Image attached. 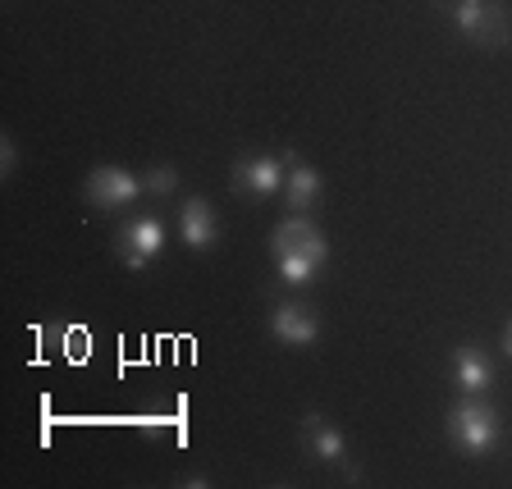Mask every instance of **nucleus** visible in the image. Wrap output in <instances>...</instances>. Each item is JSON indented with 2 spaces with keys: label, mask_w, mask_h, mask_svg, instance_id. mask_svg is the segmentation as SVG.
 I'll return each mask as SVG.
<instances>
[{
  "label": "nucleus",
  "mask_w": 512,
  "mask_h": 489,
  "mask_svg": "<svg viewBox=\"0 0 512 489\" xmlns=\"http://www.w3.org/2000/svg\"><path fill=\"white\" fill-rule=\"evenodd\" d=\"M444 435L453 439V448H458L462 458H490L503 444V421L485 398L462 394L458 403L444 412Z\"/></svg>",
  "instance_id": "f257e3e1"
},
{
  "label": "nucleus",
  "mask_w": 512,
  "mask_h": 489,
  "mask_svg": "<svg viewBox=\"0 0 512 489\" xmlns=\"http://www.w3.org/2000/svg\"><path fill=\"white\" fill-rule=\"evenodd\" d=\"M444 14L480 51H503L512 42V14L503 0H444Z\"/></svg>",
  "instance_id": "f03ea898"
},
{
  "label": "nucleus",
  "mask_w": 512,
  "mask_h": 489,
  "mask_svg": "<svg viewBox=\"0 0 512 489\" xmlns=\"http://www.w3.org/2000/svg\"><path fill=\"white\" fill-rule=\"evenodd\" d=\"M270 256H275V261H311V266L325 270V261H330V238H325V229H320L316 220H307V215H288V220H279L275 229H270Z\"/></svg>",
  "instance_id": "7ed1b4c3"
},
{
  "label": "nucleus",
  "mask_w": 512,
  "mask_h": 489,
  "mask_svg": "<svg viewBox=\"0 0 512 489\" xmlns=\"http://www.w3.org/2000/svg\"><path fill=\"white\" fill-rule=\"evenodd\" d=\"M165 252V224L160 215H133L115 229V256L124 270H147Z\"/></svg>",
  "instance_id": "20e7f679"
},
{
  "label": "nucleus",
  "mask_w": 512,
  "mask_h": 489,
  "mask_svg": "<svg viewBox=\"0 0 512 489\" xmlns=\"http://www.w3.org/2000/svg\"><path fill=\"white\" fill-rule=\"evenodd\" d=\"M284 179H288V165L279 156H238L234 170H229V188L247 202H270L284 192Z\"/></svg>",
  "instance_id": "39448f33"
},
{
  "label": "nucleus",
  "mask_w": 512,
  "mask_h": 489,
  "mask_svg": "<svg viewBox=\"0 0 512 489\" xmlns=\"http://www.w3.org/2000/svg\"><path fill=\"white\" fill-rule=\"evenodd\" d=\"M142 192L147 188H142L138 174L119 170V165H96V170L83 179V197H87V206H96V211H124L128 202H138Z\"/></svg>",
  "instance_id": "423d86ee"
},
{
  "label": "nucleus",
  "mask_w": 512,
  "mask_h": 489,
  "mask_svg": "<svg viewBox=\"0 0 512 489\" xmlns=\"http://www.w3.org/2000/svg\"><path fill=\"white\" fill-rule=\"evenodd\" d=\"M270 339L284 348H311L320 339V316L302 298H284L270 311Z\"/></svg>",
  "instance_id": "0eeeda50"
},
{
  "label": "nucleus",
  "mask_w": 512,
  "mask_h": 489,
  "mask_svg": "<svg viewBox=\"0 0 512 489\" xmlns=\"http://www.w3.org/2000/svg\"><path fill=\"white\" fill-rule=\"evenodd\" d=\"M448 380L458 384V394H471V398H485L494 389V366L485 357V348L476 343H458L453 357H448Z\"/></svg>",
  "instance_id": "6e6552de"
},
{
  "label": "nucleus",
  "mask_w": 512,
  "mask_h": 489,
  "mask_svg": "<svg viewBox=\"0 0 512 489\" xmlns=\"http://www.w3.org/2000/svg\"><path fill=\"white\" fill-rule=\"evenodd\" d=\"M179 238L188 252H211L220 243V215L206 197H188L179 206Z\"/></svg>",
  "instance_id": "1a4fd4ad"
},
{
  "label": "nucleus",
  "mask_w": 512,
  "mask_h": 489,
  "mask_svg": "<svg viewBox=\"0 0 512 489\" xmlns=\"http://www.w3.org/2000/svg\"><path fill=\"white\" fill-rule=\"evenodd\" d=\"M302 439H307V453L316 462H325V467H339L343 458H348V444H343V430L330 426L320 412H307L302 416Z\"/></svg>",
  "instance_id": "9d476101"
},
{
  "label": "nucleus",
  "mask_w": 512,
  "mask_h": 489,
  "mask_svg": "<svg viewBox=\"0 0 512 489\" xmlns=\"http://www.w3.org/2000/svg\"><path fill=\"white\" fill-rule=\"evenodd\" d=\"M320 192H325V179H320L316 165H302L293 160L288 165V179H284V202L293 215H311V206L320 202Z\"/></svg>",
  "instance_id": "9b49d317"
},
{
  "label": "nucleus",
  "mask_w": 512,
  "mask_h": 489,
  "mask_svg": "<svg viewBox=\"0 0 512 489\" xmlns=\"http://www.w3.org/2000/svg\"><path fill=\"white\" fill-rule=\"evenodd\" d=\"M179 165H151L147 174H142V188L151 192V197H174L179 192Z\"/></svg>",
  "instance_id": "f8f14e48"
},
{
  "label": "nucleus",
  "mask_w": 512,
  "mask_h": 489,
  "mask_svg": "<svg viewBox=\"0 0 512 489\" xmlns=\"http://www.w3.org/2000/svg\"><path fill=\"white\" fill-rule=\"evenodd\" d=\"M275 275L284 279L288 288H298L302 293V288H311L320 279V266H311V261H275Z\"/></svg>",
  "instance_id": "ddd939ff"
},
{
  "label": "nucleus",
  "mask_w": 512,
  "mask_h": 489,
  "mask_svg": "<svg viewBox=\"0 0 512 489\" xmlns=\"http://www.w3.org/2000/svg\"><path fill=\"white\" fill-rule=\"evenodd\" d=\"M14 170H19V147H14V138L5 133V138H0V174L14 179Z\"/></svg>",
  "instance_id": "4468645a"
},
{
  "label": "nucleus",
  "mask_w": 512,
  "mask_h": 489,
  "mask_svg": "<svg viewBox=\"0 0 512 489\" xmlns=\"http://www.w3.org/2000/svg\"><path fill=\"white\" fill-rule=\"evenodd\" d=\"M503 357L512 362V316H508V325H503Z\"/></svg>",
  "instance_id": "2eb2a0df"
}]
</instances>
